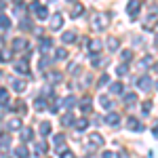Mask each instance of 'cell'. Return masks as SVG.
<instances>
[{
    "mask_svg": "<svg viewBox=\"0 0 158 158\" xmlns=\"http://www.w3.org/2000/svg\"><path fill=\"white\" fill-rule=\"evenodd\" d=\"M110 23V17L108 15H103V13H97V15H93V27H97V30H103V27H108Z\"/></svg>",
    "mask_w": 158,
    "mask_h": 158,
    "instance_id": "1",
    "label": "cell"
},
{
    "mask_svg": "<svg viewBox=\"0 0 158 158\" xmlns=\"http://www.w3.org/2000/svg\"><path fill=\"white\" fill-rule=\"evenodd\" d=\"M139 9H141V0H129V2H127V13H129L133 19L139 17Z\"/></svg>",
    "mask_w": 158,
    "mask_h": 158,
    "instance_id": "2",
    "label": "cell"
},
{
    "mask_svg": "<svg viewBox=\"0 0 158 158\" xmlns=\"http://www.w3.org/2000/svg\"><path fill=\"white\" fill-rule=\"evenodd\" d=\"M32 11H36V17H38V19H47V17H49V9H47V6H42L38 0H34V2H32Z\"/></svg>",
    "mask_w": 158,
    "mask_h": 158,
    "instance_id": "3",
    "label": "cell"
},
{
    "mask_svg": "<svg viewBox=\"0 0 158 158\" xmlns=\"http://www.w3.org/2000/svg\"><path fill=\"white\" fill-rule=\"evenodd\" d=\"M137 86H139L141 91H150V89L154 86V80H152L150 76H141V78L137 80Z\"/></svg>",
    "mask_w": 158,
    "mask_h": 158,
    "instance_id": "4",
    "label": "cell"
},
{
    "mask_svg": "<svg viewBox=\"0 0 158 158\" xmlns=\"http://www.w3.org/2000/svg\"><path fill=\"white\" fill-rule=\"evenodd\" d=\"M61 25H63V15L61 13H53V17H51V30H61Z\"/></svg>",
    "mask_w": 158,
    "mask_h": 158,
    "instance_id": "5",
    "label": "cell"
},
{
    "mask_svg": "<svg viewBox=\"0 0 158 158\" xmlns=\"http://www.w3.org/2000/svg\"><path fill=\"white\" fill-rule=\"evenodd\" d=\"M13 59V49L11 47H0V61H11Z\"/></svg>",
    "mask_w": 158,
    "mask_h": 158,
    "instance_id": "6",
    "label": "cell"
},
{
    "mask_svg": "<svg viewBox=\"0 0 158 158\" xmlns=\"http://www.w3.org/2000/svg\"><path fill=\"white\" fill-rule=\"evenodd\" d=\"M15 72H17V74H30V65H27V61H25V59L17 61V63H15Z\"/></svg>",
    "mask_w": 158,
    "mask_h": 158,
    "instance_id": "7",
    "label": "cell"
},
{
    "mask_svg": "<svg viewBox=\"0 0 158 158\" xmlns=\"http://www.w3.org/2000/svg\"><path fill=\"white\" fill-rule=\"evenodd\" d=\"M80 110H82V114H91V112H93V101L89 97H85L80 101Z\"/></svg>",
    "mask_w": 158,
    "mask_h": 158,
    "instance_id": "8",
    "label": "cell"
},
{
    "mask_svg": "<svg viewBox=\"0 0 158 158\" xmlns=\"http://www.w3.org/2000/svg\"><path fill=\"white\" fill-rule=\"evenodd\" d=\"M25 47H27L25 38H15V40H13V47H11V49H13V51H23Z\"/></svg>",
    "mask_w": 158,
    "mask_h": 158,
    "instance_id": "9",
    "label": "cell"
},
{
    "mask_svg": "<svg viewBox=\"0 0 158 158\" xmlns=\"http://www.w3.org/2000/svg\"><path fill=\"white\" fill-rule=\"evenodd\" d=\"M89 139H91V143H93V146H97V148L103 146V137H101L99 133H91V135H89Z\"/></svg>",
    "mask_w": 158,
    "mask_h": 158,
    "instance_id": "10",
    "label": "cell"
},
{
    "mask_svg": "<svg viewBox=\"0 0 158 158\" xmlns=\"http://www.w3.org/2000/svg\"><path fill=\"white\" fill-rule=\"evenodd\" d=\"M74 40H76V32H72V30L65 32V34L61 36V42H63V44H70V42H74Z\"/></svg>",
    "mask_w": 158,
    "mask_h": 158,
    "instance_id": "11",
    "label": "cell"
},
{
    "mask_svg": "<svg viewBox=\"0 0 158 158\" xmlns=\"http://www.w3.org/2000/svg\"><path fill=\"white\" fill-rule=\"evenodd\" d=\"M106 122H108V124H112V127H116V124L120 122V114H114V112H112V114H108V116H106Z\"/></svg>",
    "mask_w": 158,
    "mask_h": 158,
    "instance_id": "12",
    "label": "cell"
},
{
    "mask_svg": "<svg viewBox=\"0 0 158 158\" xmlns=\"http://www.w3.org/2000/svg\"><path fill=\"white\" fill-rule=\"evenodd\" d=\"M51 47H53V40H51V38H42V40H40V51H42V53L51 51Z\"/></svg>",
    "mask_w": 158,
    "mask_h": 158,
    "instance_id": "13",
    "label": "cell"
},
{
    "mask_svg": "<svg viewBox=\"0 0 158 158\" xmlns=\"http://www.w3.org/2000/svg\"><path fill=\"white\" fill-rule=\"evenodd\" d=\"M135 103H137V95H135V93L124 95V106H127V108H131V106H135Z\"/></svg>",
    "mask_w": 158,
    "mask_h": 158,
    "instance_id": "14",
    "label": "cell"
},
{
    "mask_svg": "<svg viewBox=\"0 0 158 158\" xmlns=\"http://www.w3.org/2000/svg\"><path fill=\"white\" fill-rule=\"evenodd\" d=\"M82 13H85V6H82V4H74V6H72V13H70V15H72L74 19H76V17H80Z\"/></svg>",
    "mask_w": 158,
    "mask_h": 158,
    "instance_id": "15",
    "label": "cell"
},
{
    "mask_svg": "<svg viewBox=\"0 0 158 158\" xmlns=\"http://www.w3.org/2000/svg\"><path fill=\"white\" fill-rule=\"evenodd\" d=\"M127 127H129L131 131H133V129H137V131H141V124H139V120H137V118H133V116H131V118L127 120Z\"/></svg>",
    "mask_w": 158,
    "mask_h": 158,
    "instance_id": "16",
    "label": "cell"
},
{
    "mask_svg": "<svg viewBox=\"0 0 158 158\" xmlns=\"http://www.w3.org/2000/svg\"><path fill=\"white\" fill-rule=\"evenodd\" d=\"M13 89H15V91H17V93H23V91H25V86H27V85H25V82H23V80H13Z\"/></svg>",
    "mask_w": 158,
    "mask_h": 158,
    "instance_id": "17",
    "label": "cell"
},
{
    "mask_svg": "<svg viewBox=\"0 0 158 158\" xmlns=\"http://www.w3.org/2000/svg\"><path fill=\"white\" fill-rule=\"evenodd\" d=\"M72 122H74V116L70 114V112H65V114L61 116V124H63V127H70Z\"/></svg>",
    "mask_w": 158,
    "mask_h": 158,
    "instance_id": "18",
    "label": "cell"
},
{
    "mask_svg": "<svg viewBox=\"0 0 158 158\" xmlns=\"http://www.w3.org/2000/svg\"><path fill=\"white\" fill-rule=\"evenodd\" d=\"M15 156H17V158H27V156H30V152H27L23 146H19V148H15Z\"/></svg>",
    "mask_w": 158,
    "mask_h": 158,
    "instance_id": "19",
    "label": "cell"
},
{
    "mask_svg": "<svg viewBox=\"0 0 158 158\" xmlns=\"http://www.w3.org/2000/svg\"><path fill=\"white\" fill-rule=\"evenodd\" d=\"M99 103H101V108H106V110L112 108V99H110L108 95H101V97H99Z\"/></svg>",
    "mask_w": 158,
    "mask_h": 158,
    "instance_id": "20",
    "label": "cell"
},
{
    "mask_svg": "<svg viewBox=\"0 0 158 158\" xmlns=\"http://www.w3.org/2000/svg\"><path fill=\"white\" fill-rule=\"evenodd\" d=\"M32 137H34V131L32 129H21V139L23 141H30Z\"/></svg>",
    "mask_w": 158,
    "mask_h": 158,
    "instance_id": "21",
    "label": "cell"
},
{
    "mask_svg": "<svg viewBox=\"0 0 158 158\" xmlns=\"http://www.w3.org/2000/svg\"><path fill=\"white\" fill-rule=\"evenodd\" d=\"M0 27H2V30H9V27H11V19H9L6 15H0Z\"/></svg>",
    "mask_w": 158,
    "mask_h": 158,
    "instance_id": "22",
    "label": "cell"
},
{
    "mask_svg": "<svg viewBox=\"0 0 158 158\" xmlns=\"http://www.w3.org/2000/svg\"><path fill=\"white\" fill-rule=\"evenodd\" d=\"M63 141H65V135H63V133H59V135L53 137V143L57 146V150H59V146H63Z\"/></svg>",
    "mask_w": 158,
    "mask_h": 158,
    "instance_id": "23",
    "label": "cell"
},
{
    "mask_svg": "<svg viewBox=\"0 0 158 158\" xmlns=\"http://www.w3.org/2000/svg\"><path fill=\"white\" fill-rule=\"evenodd\" d=\"M89 51L95 55L97 51H101V42H99V40H91V47H89Z\"/></svg>",
    "mask_w": 158,
    "mask_h": 158,
    "instance_id": "24",
    "label": "cell"
},
{
    "mask_svg": "<svg viewBox=\"0 0 158 158\" xmlns=\"http://www.w3.org/2000/svg\"><path fill=\"white\" fill-rule=\"evenodd\" d=\"M44 152H47V143H44V141L36 143V152H34V154H36V156H42Z\"/></svg>",
    "mask_w": 158,
    "mask_h": 158,
    "instance_id": "25",
    "label": "cell"
},
{
    "mask_svg": "<svg viewBox=\"0 0 158 158\" xmlns=\"http://www.w3.org/2000/svg\"><path fill=\"white\" fill-rule=\"evenodd\" d=\"M108 49H110V51H116V49H118V40H116L114 36L108 38Z\"/></svg>",
    "mask_w": 158,
    "mask_h": 158,
    "instance_id": "26",
    "label": "cell"
},
{
    "mask_svg": "<svg viewBox=\"0 0 158 158\" xmlns=\"http://www.w3.org/2000/svg\"><path fill=\"white\" fill-rule=\"evenodd\" d=\"M9 103V93L4 89H0V106H6Z\"/></svg>",
    "mask_w": 158,
    "mask_h": 158,
    "instance_id": "27",
    "label": "cell"
},
{
    "mask_svg": "<svg viewBox=\"0 0 158 158\" xmlns=\"http://www.w3.org/2000/svg\"><path fill=\"white\" fill-rule=\"evenodd\" d=\"M110 91L118 95V93H122V85H120V82H112V85H110Z\"/></svg>",
    "mask_w": 158,
    "mask_h": 158,
    "instance_id": "28",
    "label": "cell"
},
{
    "mask_svg": "<svg viewBox=\"0 0 158 158\" xmlns=\"http://www.w3.org/2000/svg\"><path fill=\"white\" fill-rule=\"evenodd\" d=\"M86 127H89L86 118H78V120H76V129H78V131H82V129H86Z\"/></svg>",
    "mask_w": 158,
    "mask_h": 158,
    "instance_id": "29",
    "label": "cell"
},
{
    "mask_svg": "<svg viewBox=\"0 0 158 158\" xmlns=\"http://www.w3.org/2000/svg\"><path fill=\"white\" fill-rule=\"evenodd\" d=\"M40 133H42V135H49L51 133V124H49V122H40Z\"/></svg>",
    "mask_w": 158,
    "mask_h": 158,
    "instance_id": "30",
    "label": "cell"
},
{
    "mask_svg": "<svg viewBox=\"0 0 158 158\" xmlns=\"http://www.w3.org/2000/svg\"><path fill=\"white\" fill-rule=\"evenodd\" d=\"M127 72H129V65H127V63H122V65L116 68V74H118V76H124Z\"/></svg>",
    "mask_w": 158,
    "mask_h": 158,
    "instance_id": "31",
    "label": "cell"
},
{
    "mask_svg": "<svg viewBox=\"0 0 158 158\" xmlns=\"http://www.w3.org/2000/svg\"><path fill=\"white\" fill-rule=\"evenodd\" d=\"M44 106H47V101H44L42 97H38L36 101H34V108L36 110H44Z\"/></svg>",
    "mask_w": 158,
    "mask_h": 158,
    "instance_id": "32",
    "label": "cell"
},
{
    "mask_svg": "<svg viewBox=\"0 0 158 158\" xmlns=\"http://www.w3.org/2000/svg\"><path fill=\"white\" fill-rule=\"evenodd\" d=\"M9 143H11L9 135H0V148H9Z\"/></svg>",
    "mask_w": 158,
    "mask_h": 158,
    "instance_id": "33",
    "label": "cell"
},
{
    "mask_svg": "<svg viewBox=\"0 0 158 158\" xmlns=\"http://www.w3.org/2000/svg\"><path fill=\"white\" fill-rule=\"evenodd\" d=\"M61 103H63L65 108H72L74 103H76V99H74V97H65V99H63V101H61Z\"/></svg>",
    "mask_w": 158,
    "mask_h": 158,
    "instance_id": "34",
    "label": "cell"
},
{
    "mask_svg": "<svg viewBox=\"0 0 158 158\" xmlns=\"http://www.w3.org/2000/svg\"><path fill=\"white\" fill-rule=\"evenodd\" d=\"M55 57H57V59H65V57H68V51H65V49H57Z\"/></svg>",
    "mask_w": 158,
    "mask_h": 158,
    "instance_id": "35",
    "label": "cell"
},
{
    "mask_svg": "<svg viewBox=\"0 0 158 158\" xmlns=\"http://www.w3.org/2000/svg\"><path fill=\"white\" fill-rule=\"evenodd\" d=\"M19 127H21V120H19V118H13V120L9 122V129H19Z\"/></svg>",
    "mask_w": 158,
    "mask_h": 158,
    "instance_id": "36",
    "label": "cell"
},
{
    "mask_svg": "<svg viewBox=\"0 0 158 158\" xmlns=\"http://www.w3.org/2000/svg\"><path fill=\"white\" fill-rule=\"evenodd\" d=\"M141 110H143V114H150V110H152V101H143Z\"/></svg>",
    "mask_w": 158,
    "mask_h": 158,
    "instance_id": "37",
    "label": "cell"
},
{
    "mask_svg": "<svg viewBox=\"0 0 158 158\" xmlns=\"http://www.w3.org/2000/svg\"><path fill=\"white\" fill-rule=\"evenodd\" d=\"M21 27H23L25 32H30V30H34V27H32V23H30L27 19H23V21H21Z\"/></svg>",
    "mask_w": 158,
    "mask_h": 158,
    "instance_id": "38",
    "label": "cell"
},
{
    "mask_svg": "<svg viewBox=\"0 0 158 158\" xmlns=\"http://www.w3.org/2000/svg\"><path fill=\"white\" fill-rule=\"evenodd\" d=\"M154 63V59L152 57H143V61H141V68H148V65H152Z\"/></svg>",
    "mask_w": 158,
    "mask_h": 158,
    "instance_id": "39",
    "label": "cell"
},
{
    "mask_svg": "<svg viewBox=\"0 0 158 158\" xmlns=\"http://www.w3.org/2000/svg\"><path fill=\"white\" fill-rule=\"evenodd\" d=\"M131 57H133V53H131V51H122V59H124V61H129Z\"/></svg>",
    "mask_w": 158,
    "mask_h": 158,
    "instance_id": "40",
    "label": "cell"
},
{
    "mask_svg": "<svg viewBox=\"0 0 158 158\" xmlns=\"http://www.w3.org/2000/svg\"><path fill=\"white\" fill-rule=\"evenodd\" d=\"M49 78H51V80H53V82H57V80H59V78H61V74L53 72V74H49Z\"/></svg>",
    "mask_w": 158,
    "mask_h": 158,
    "instance_id": "41",
    "label": "cell"
},
{
    "mask_svg": "<svg viewBox=\"0 0 158 158\" xmlns=\"http://www.w3.org/2000/svg\"><path fill=\"white\" fill-rule=\"evenodd\" d=\"M108 74H103V76H101V78H99V85H108Z\"/></svg>",
    "mask_w": 158,
    "mask_h": 158,
    "instance_id": "42",
    "label": "cell"
},
{
    "mask_svg": "<svg viewBox=\"0 0 158 158\" xmlns=\"http://www.w3.org/2000/svg\"><path fill=\"white\" fill-rule=\"evenodd\" d=\"M99 61H101V59H99L97 55H93V57H91V63H93V65H95V68H97V65H99Z\"/></svg>",
    "mask_w": 158,
    "mask_h": 158,
    "instance_id": "43",
    "label": "cell"
},
{
    "mask_svg": "<svg viewBox=\"0 0 158 158\" xmlns=\"http://www.w3.org/2000/svg\"><path fill=\"white\" fill-rule=\"evenodd\" d=\"M47 65H49V59H47V57H42V61H40V68H42V70H47Z\"/></svg>",
    "mask_w": 158,
    "mask_h": 158,
    "instance_id": "44",
    "label": "cell"
},
{
    "mask_svg": "<svg viewBox=\"0 0 158 158\" xmlns=\"http://www.w3.org/2000/svg\"><path fill=\"white\" fill-rule=\"evenodd\" d=\"M61 158H74V154L68 150V152H61Z\"/></svg>",
    "mask_w": 158,
    "mask_h": 158,
    "instance_id": "45",
    "label": "cell"
},
{
    "mask_svg": "<svg viewBox=\"0 0 158 158\" xmlns=\"http://www.w3.org/2000/svg\"><path fill=\"white\" fill-rule=\"evenodd\" d=\"M101 158H116V154H112V152H103V156Z\"/></svg>",
    "mask_w": 158,
    "mask_h": 158,
    "instance_id": "46",
    "label": "cell"
},
{
    "mask_svg": "<svg viewBox=\"0 0 158 158\" xmlns=\"http://www.w3.org/2000/svg\"><path fill=\"white\" fill-rule=\"evenodd\" d=\"M2 6H4V0H0V9H2Z\"/></svg>",
    "mask_w": 158,
    "mask_h": 158,
    "instance_id": "47",
    "label": "cell"
}]
</instances>
